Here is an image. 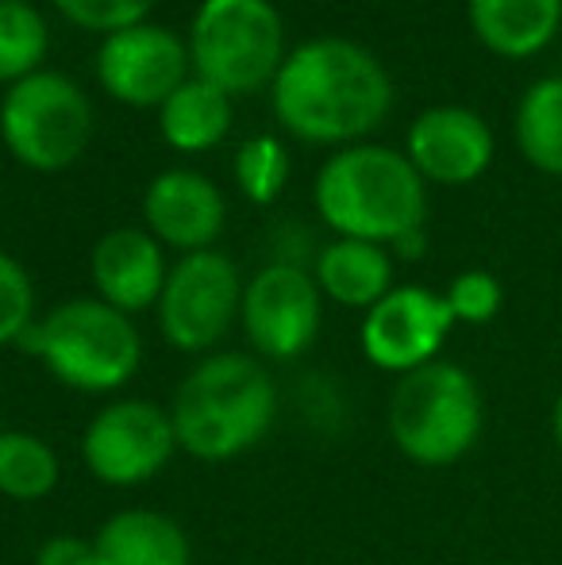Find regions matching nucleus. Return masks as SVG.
I'll return each mask as SVG.
<instances>
[{
    "label": "nucleus",
    "instance_id": "1",
    "mask_svg": "<svg viewBox=\"0 0 562 565\" xmlns=\"http://www.w3.org/2000/svg\"><path fill=\"white\" fill-rule=\"evenodd\" d=\"M271 100L274 116L293 139L316 147H354L385 124L393 108V82L370 46L343 35H316L285 54Z\"/></svg>",
    "mask_w": 562,
    "mask_h": 565
},
{
    "label": "nucleus",
    "instance_id": "2",
    "mask_svg": "<svg viewBox=\"0 0 562 565\" xmlns=\"http://www.w3.org/2000/svg\"><path fill=\"white\" fill-rule=\"evenodd\" d=\"M170 419L181 454L197 461H232L271 435L278 419V385L263 358L212 350L173 388Z\"/></svg>",
    "mask_w": 562,
    "mask_h": 565
},
{
    "label": "nucleus",
    "instance_id": "3",
    "mask_svg": "<svg viewBox=\"0 0 562 565\" xmlns=\"http://www.w3.org/2000/svg\"><path fill=\"white\" fill-rule=\"evenodd\" d=\"M312 201L336 238L393 246L424 227L427 181L401 150L354 142L320 166Z\"/></svg>",
    "mask_w": 562,
    "mask_h": 565
},
{
    "label": "nucleus",
    "instance_id": "4",
    "mask_svg": "<svg viewBox=\"0 0 562 565\" xmlns=\"http://www.w3.org/2000/svg\"><path fill=\"white\" fill-rule=\"evenodd\" d=\"M59 385L85 396H113L142 365V335L131 316L100 297H70L39 316L20 342Z\"/></svg>",
    "mask_w": 562,
    "mask_h": 565
},
{
    "label": "nucleus",
    "instance_id": "5",
    "mask_svg": "<svg viewBox=\"0 0 562 565\" xmlns=\"http://www.w3.org/2000/svg\"><path fill=\"white\" fill-rule=\"evenodd\" d=\"M393 447L413 466L447 469L478 447L486 427V401L474 373L447 358L397 377L385 408Z\"/></svg>",
    "mask_w": 562,
    "mask_h": 565
},
{
    "label": "nucleus",
    "instance_id": "6",
    "mask_svg": "<svg viewBox=\"0 0 562 565\" xmlns=\"http://www.w3.org/2000/svg\"><path fill=\"white\" fill-rule=\"evenodd\" d=\"M185 46L193 77L232 100L271 89L289 54L282 12L271 0H201Z\"/></svg>",
    "mask_w": 562,
    "mask_h": 565
},
{
    "label": "nucleus",
    "instance_id": "7",
    "mask_svg": "<svg viewBox=\"0 0 562 565\" xmlns=\"http://www.w3.org/2000/svg\"><path fill=\"white\" fill-rule=\"evenodd\" d=\"M0 139L35 173L70 170L93 139V100L70 74L39 70L0 97Z\"/></svg>",
    "mask_w": 562,
    "mask_h": 565
},
{
    "label": "nucleus",
    "instance_id": "8",
    "mask_svg": "<svg viewBox=\"0 0 562 565\" xmlns=\"http://www.w3.org/2000/svg\"><path fill=\"white\" fill-rule=\"evenodd\" d=\"M243 281L240 266L224 250L181 254L170 266L158 297V331L166 347L178 354H212L235 328L243 312Z\"/></svg>",
    "mask_w": 562,
    "mask_h": 565
},
{
    "label": "nucleus",
    "instance_id": "9",
    "mask_svg": "<svg viewBox=\"0 0 562 565\" xmlns=\"http://www.w3.org/2000/svg\"><path fill=\"white\" fill-rule=\"evenodd\" d=\"M178 454L170 408L142 396H116L93 412L82 431V461L108 489H139L155 481Z\"/></svg>",
    "mask_w": 562,
    "mask_h": 565
},
{
    "label": "nucleus",
    "instance_id": "10",
    "mask_svg": "<svg viewBox=\"0 0 562 565\" xmlns=\"http://www.w3.org/2000/svg\"><path fill=\"white\" fill-rule=\"evenodd\" d=\"M243 335L263 362H297L324 323V292L312 269L271 262L243 289Z\"/></svg>",
    "mask_w": 562,
    "mask_h": 565
},
{
    "label": "nucleus",
    "instance_id": "11",
    "mask_svg": "<svg viewBox=\"0 0 562 565\" xmlns=\"http://www.w3.org/2000/svg\"><path fill=\"white\" fill-rule=\"evenodd\" d=\"M450 331H455V316H450L443 292L427 289V285H393L362 316L359 347L374 370L405 377L439 358Z\"/></svg>",
    "mask_w": 562,
    "mask_h": 565
},
{
    "label": "nucleus",
    "instance_id": "12",
    "mask_svg": "<svg viewBox=\"0 0 562 565\" xmlns=\"http://www.w3.org/2000/svg\"><path fill=\"white\" fill-rule=\"evenodd\" d=\"M193 77L189 46L158 23L116 31L97 51V82L113 100L128 108H162L178 85Z\"/></svg>",
    "mask_w": 562,
    "mask_h": 565
},
{
    "label": "nucleus",
    "instance_id": "13",
    "mask_svg": "<svg viewBox=\"0 0 562 565\" xmlns=\"http://www.w3.org/2000/svg\"><path fill=\"white\" fill-rule=\"evenodd\" d=\"M494 131L466 105H432L409 124L405 158L427 185H474L494 162Z\"/></svg>",
    "mask_w": 562,
    "mask_h": 565
},
{
    "label": "nucleus",
    "instance_id": "14",
    "mask_svg": "<svg viewBox=\"0 0 562 565\" xmlns=\"http://www.w3.org/2000/svg\"><path fill=\"white\" fill-rule=\"evenodd\" d=\"M142 224L178 254L212 250L227 224L224 193L197 170H166L142 193Z\"/></svg>",
    "mask_w": 562,
    "mask_h": 565
},
{
    "label": "nucleus",
    "instance_id": "15",
    "mask_svg": "<svg viewBox=\"0 0 562 565\" xmlns=\"http://www.w3.org/2000/svg\"><path fill=\"white\" fill-rule=\"evenodd\" d=\"M166 246L147 227H113L89 254L93 289L124 316H139L158 305L166 285Z\"/></svg>",
    "mask_w": 562,
    "mask_h": 565
},
{
    "label": "nucleus",
    "instance_id": "16",
    "mask_svg": "<svg viewBox=\"0 0 562 565\" xmlns=\"http://www.w3.org/2000/svg\"><path fill=\"white\" fill-rule=\"evenodd\" d=\"M97 565H193V543L173 515L120 508L93 531Z\"/></svg>",
    "mask_w": 562,
    "mask_h": 565
},
{
    "label": "nucleus",
    "instance_id": "17",
    "mask_svg": "<svg viewBox=\"0 0 562 565\" xmlns=\"http://www.w3.org/2000/svg\"><path fill=\"white\" fill-rule=\"evenodd\" d=\"M466 15L489 54L524 62L559 35L562 0H466Z\"/></svg>",
    "mask_w": 562,
    "mask_h": 565
},
{
    "label": "nucleus",
    "instance_id": "18",
    "mask_svg": "<svg viewBox=\"0 0 562 565\" xmlns=\"http://www.w3.org/2000/svg\"><path fill=\"white\" fill-rule=\"evenodd\" d=\"M312 277L324 297L339 308L370 312L393 289V254L390 246L362 238H331L316 250Z\"/></svg>",
    "mask_w": 562,
    "mask_h": 565
},
{
    "label": "nucleus",
    "instance_id": "19",
    "mask_svg": "<svg viewBox=\"0 0 562 565\" xmlns=\"http://www.w3.org/2000/svg\"><path fill=\"white\" fill-rule=\"evenodd\" d=\"M158 131L178 154H204L232 131V97L201 77H189L158 108Z\"/></svg>",
    "mask_w": 562,
    "mask_h": 565
},
{
    "label": "nucleus",
    "instance_id": "20",
    "mask_svg": "<svg viewBox=\"0 0 562 565\" xmlns=\"http://www.w3.org/2000/svg\"><path fill=\"white\" fill-rule=\"evenodd\" d=\"M512 135L532 170L562 178V74H548L528 85L517 105Z\"/></svg>",
    "mask_w": 562,
    "mask_h": 565
},
{
    "label": "nucleus",
    "instance_id": "21",
    "mask_svg": "<svg viewBox=\"0 0 562 565\" xmlns=\"http://www.w3.org/2000/svg\"><path fill=\"white\" fill-rule=\"evenodd\" d=\"M62 481L59 450L35 431H0V497L15 504H39Z\"/></svg>",
    "mask_w": 562,
    "mask_h": 565
},
{
    "label": "nucleus",
    "instance_id": "22",
    "mask_svg": "<svg viewBox=\"0 0 562 565\" xmlns=\"http://www.w3.org/2000/svg\"><path fill=\"white\" fill-rule=\"evenodd\" d=\"M51 51V28L31 0L0 4V85H15L39 74Z\"/></svg>",
    "mask_w": 562,
    "mask_h": 565
},
{
    "label": "nucleus",
    "instance_id": "23",
    "mask_svg": "<svg viewBox=\"0 0 562 565\" xmlns=\"http://www.w3.org/2000/svg\"><path fill=\"white\" fill-rule=\"evenodd\" d=\"M235 185L247 196L251 204L266 209L285 193L289 185V150L282 147V139L274 135H251V139L240 142L235 150Z\"/></svg>",
    "mask_w": 562,
    "mask_h": 565
},
{
    "label": "nucleus",
    "instance_id": "24",
    "mask_svg": "<svg viewBox=\"0 0 562 565\" xmlns=\"http://www.w3.org/2000/svg\"><path fill=\"white\" fill-rule=\"evenodd\" d=\"M35 285L20 258L0 250V347H20L35 328Z\"/></svg>",
    "mask_w": 562,
    "mask_h": 565
},
{
    "label": "nucleus",
    "instance_id": "25",
    "mask_svg": "<svg viewBox=\"0 0 562 565\" xmlns=\"http://www.w3.org/2000/svg\"><path fill=\"white\" fill-rule=\"evenodd\" d=\"M443 300H447L455 323L486 328V323H494L497 312H501L505 285L497 281L489 269H463L458 277H450V285L443 289Z\"/></svg>",
    "mask_w": 562,
    "mask_h": 565
},
{
    "label": "nucleus",
    "instance_id": "26",
    "mask_svg": "<svg viewBox=\"0 0 562 565\" xmlns=\"http://www.w3.org/2000/svg\"><path fill=\"white\" fill-rule=\"evenodd\" d=\"M59 15L82 31H97V35H116L147 23L155 0H54Z\"/></svg>",
    "mask_w": 562,
    "mask_h": 565
},
{
    "label": "nucleus",
    "instance_id": "27",
    "mask_svg": "<svg viewBox=\"0 0 562 565\" xmlns=\"http://www.w3.org/2000/svg\"><path fill=\"white\" fill-rule=\"evenodd\" d=\"M35 565H97L93 539L82 535H51L35 551Z\"/></svg>",
    "mask_w": 562,
    "mask_h": 565
},
{
    "label": "nucleus",
    "instance_id": "28",
    "mask_svg": "<svg viewBox=\"0 0 562 565\" xmlns=\"http://www.w3.org/2000/svg\"><path fill=\"white\" fill-rule=\"evenodd\" d=\"M424 250H427L424 227H421V231H413V235H405V238H397V243L390 246V254H397V258H405V262H416Z\"/></svg>",
    "mask_w": 562,
    "mask_h": 565
},
{
    "label": "nucleus",
    "instance_id": "29",
    "mask_svg": "<svg viewBox=\"0 0 562 565\" xmlns=\"http://www.w3.org/2000/svg\"><path fill=\"white\" fill-rule=\"evenodd\" d=\"M551 443H555V450L562 458V388H559L555 404H551Z\"/></svg>",
    "mask_w": 562,
    "mask_h": 565
},
{
    "label": "nucleus",
    "instance_id": "30",
    "mask_svg": "<svg viewBox=\"0 0 562 565\" xmlns=\"http://www.w3.org/2000/svg\"><path fill=\"white\" fill-rule=\"evenodd\" d=\"M0 4H12V0H0Z\"/></svg>",
    "mask_w": 562,
    "mask_h": 565
},
{
    "label": "nucleus",
    "instance_id": "31",
    "mask_svg": "<svg viewBox=\"0 0 562 565\" xmlns=\"http://www.w3.org/2000/svg\"><path fill=\"white\" fill-rule=\"evenodd\" d=\"M0 431H4V424H0Z\"/></svg>",
    "mask_w": 562,
    "mask_h": 565
}]
</instances>
